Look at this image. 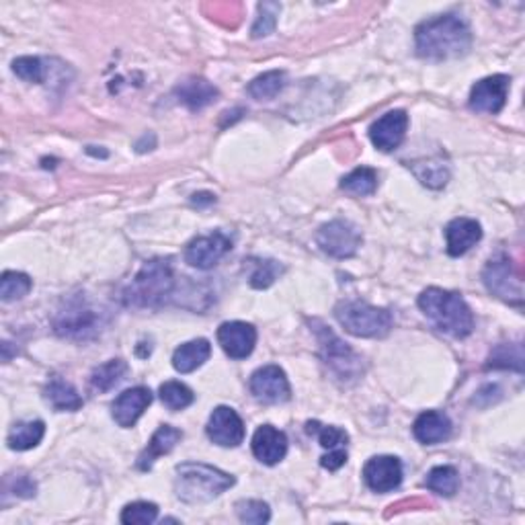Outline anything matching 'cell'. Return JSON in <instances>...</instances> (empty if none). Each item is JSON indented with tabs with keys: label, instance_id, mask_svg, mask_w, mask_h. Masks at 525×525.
Here are the masks:
<instances>
[{
	"label": "cell",
	"instance_id": "obj_1",
	"mask_svg": "<svg viewBox=\"0 0 525 525\" xmlns=\"http://www.w3.org/2000/svg\"><path fill=\"white\" fill-rule=\"evenodd\" d=\"M417 54L425 60H449L468 54L472 34L468 23L458 15H441L427 19L415 29Z\"/></svg>",
	"mask_w": 525,
	"mask_h": 525
},
{
	"label": "cell",
	"instance_id": "obj_2",
	"mask_svg": "<svg viewBox=\"0 0 525 525\" xmlns=\"http://www.w3.org/2000/svg\"><path fill=\"white\" fill-rule=\"evenodd\" d=\"M419 308L441 333L464 338L474 330V314L466 300L456 292L429 288L419 296Z\"/></svg>",
	"mask_w": 525,
	"mask_h": 525
},
{
	"label": "cell",
	"instance_id": "obj_3",
	"mask_svg": "<svg viewBox=\"0 0 525 525\" xmlns=\"http://www.w3.org/2000/svg\"><path fill=\"white\" fill-rule=\"evenodd\" d=\"M234 484V476L228 472L217 470L207 464H179L175 476V492L177 499L189 505L209 503L228 490Z\"/></svg>",
	"mask_w": 525,
	"mask_h": 525
},
{
	"label": "cell",
	"instance_id": "obj_4",
	"mask_svg": "<svg viewBox=\"0 0 525 525\" xmlns=\"http://www.w3.org/2000/svg\"><path fill=\"white\" fill-rule=\"evenodd\" d=\"M175 289V276L168 258H152L136 273L124 292V302L134 308H156Z\"/></svg>",
	"mask_w": 525,
	"mask_h": 525
},
{
	"label": "cell",
	"instance_id": "obj_5",
	"mask_svg": "<svg viewBox=\"0 0 525 525\" xmlns=\"http://www.w3.org/2000/svg\"><path fill=\"white\" fill-rule=\"evenodd\" d=\"M335 317L347 333L363 338L386 337L392 328V312L361 300H345L335 308Z\"/></svg>",
	"mask_w": 525,
	"mask_h": 525
},
{
	"label": "cell",
	"instance_id": "obj_6",
	"mask_svg": "<svg viewBox=\"0 0 525 525\" xmlns=\"http://www.w3.org/2000/svg\"><path fill=\"white\" fill-rule=\"evenodd\" d=\"M312 330L318 338L320 358L327 363L328 369L341 379V382H355L363 374V363L358 353L349 345L343 343L325 322L312 320Z\"/></svg>",
	"mask_w": 525,
	"mask_h": 525
},
{
	"label": "cell",
	"instance_id": "obj_7",
	"mask_svg": "<svg viewBox=\"0 0 525 525\" xmlns=\"http://www.w3.org/2000/svg\"><path fill=\"white\" fill-rule=\"evenodd\" d=\"M54 328L60 337L86 341V338H93L99 333V317L83 298H75L56 314Z\"/></svg>",
	"mask_w": 525,
	"mask_h": 525
},
{
	"label": "cell",
	"instance_id": "obj_8",
	"mask_svg": "<svg viewBox=\"0 0 525 525\" xmlns=\"http://www.w3.org/2000/svg\"><path fill=\"white\" fill-rule=\"evenodd\" d=\"M482 281L489 292L500 298L503 302L515 306L523 304V281L509 257L500 255L497 258H490L482 271Z\"/></svg>",
	"mask_w": 525,
	"mask_h": 525
},
{
	"label": "cell",
	"instance_id": "obj_9",
	"mask_svg": "<svg viewBox=\"0 0 525 525\" xmlns=\"http://www.w3.org/2000/svg\"><path fill=\"white\" fill-rule=\"evenodd\" d=\"M317 242L328 257L349 258L361 247V232L351 222L333 220L320 226V230L317 232Z\"/></svg>",
	"mask_w": 525,
	"mask_h": 525
},
{
	"label": "cell",
	"instance_id": "obj_10",
	"mask_svg": "<svg viewBox=\"0 0 525 525\" xmlns=\"http://www.w3.org/2000/svg\"><path fill=\"white\" fill-rule=\"evenodd\" d=\"M250 392L257 400L268 402V405H281L292 399V388H289L286 371L279 366L258 368L250 376Z\"/></svg>",
	"mask_w": 525,
	"mask_h": 525
},
{
	"label": "cell",
	"instance_id": "obj_11",
	"mask_svg": "<svg viewBox=\"0 0 525 525\" xmlns=\"http://www.w3.org/2000/svg\"><path fill=\"white\" fill-rule=\"evenodd\" d=\"M232 240L226 237L224 232H214L207 234V237H197L193 238L187 248H185V261H187L191 268L207 271L216 268L220 263V258L230 253Z\"/></svg>",
	"mask_w": 525,
	"mask_h": 525
},
{
	"label": "cell",
	"instance_id": "obj_12",
	"mask_svg": "<svg viewBox=\"0 0 525 525\" xmlns=\"http://www.w3.org/2000/svg\"><path fill=\"white\" fill-rule=\"evenodd\" d=\"M509 88H511V78L507 75H495L479 80L470 91V109L497 116L505 107Z\"/></svg>",
	"mask_w": 525,
	"mask_h": 525
},
{
	"label": "cell",
	"instance_id": "obj_13",
	"mask_svg": "<svg viewBox=\"0 0 525 525\" xmlns=\"http://www.w3.org/2000/svg\"><path fill=\"white\" fill-rule=\"evenodd\" d=\"M207 438L212 439L216 446L222 448H237L245 439V423H242L240 415L230 407H217L214 413L209 415L207 421Z\"/></svg>",
	"mask_w": 525,
	"mask_h": 525
},
{
	"label": "cell",
	"instance_id": "obj_14",
	"mask_svg": "<svg viewBox=\"0 0 525 525\" xmlns=\"http://www.w3.org/2000/svg\"><path fill=\"white\" fill-rule=\"evenodd\" d=\"M217 343L232 359H247L257 345V330L248 322L232 320L217 328Z\"/></svg>",
	"mask_w": 525,
	"mask_h": 525
},
{
	"label": "cell",
	"instance_id": "obj_15",
	"mask_svg": "<svg viewBox=\"0 0 525 525\" xmlns=\"http://www.w3.org/2000/svg\"><path fill=\"white\" fill-rule=\"evenodd\" d=\"M363 480L374 492H390L400 487L402 464L394 456H376L363 466Z\"/></svg>",
	"mask_w": 525,
	"mask_h": 525
},
{
	"label": "cell",
	"instance_id": "obj_16",
	"mask_svg": "<svg viewBox=\"0 0 525 525\" xmlns=\"http://www.w3.org/2000/svg\"><path fill=\"white\" fill-rule=\"evenodd\" d=\"M409 129V116L402 109L386 113L374 126L369 127V138L374 146L382 152L397 150L405 140Z\"/></svg>",
	"mask_w": 525,
	"mask_h": 525
},
{
	"label": "cell",
	"instance_id": "obj_17",
	"mask_svg": "<svg viewBox=\"0 0 525 525\" xmlns=\"http://www.w3.org/2000/svg\"><path fill=\"white\" fill-rule=\"evenodd\" d=\"M150 402H152V392L144 386L121 392L111 407L113 419H116V423L119 427L129 429V427H134L136 423H138V419L144 415V410L150 407Z\"/></svg>",
	"mask_w": 525,
	"mask_h": 525
},
{
	"label": "cell",
	"instance_id": "obj_18",
	"mask_svg": "<svg viewBox=\"0 0 525 525\" xmlns=\"http://www.w3.org/2000/svg\"><path fill=\"white\" fill-rule=\"evenodd\" d=\"M253 454L258 462L276 466L288 454V438L273 425H261L253 435Z\"/></svg>",
	"mask_w": 525,
	"mask_h": 525
},
{
	"label": "cell",
	"instance_id": "obj_19",
	"mask_svg": "<svg viewBox=\"0 0 525 525\" xmlns=\"http://www.w3.org/2000/svg\"><path fill=\"white\" fill-rule=\"evenodd\" d=\"M482 238V228L470 217H456L446 228V242L449 257H462Z\"/></svg>",
	"mask_w": 525,
	"mask_h": 525
},
{
	"label": "cell",
	"instance_id": "obj_20",
	"mask_svg": "<svg viewBox=\"0 0 525 525\" xmlns=\"http://www.w3.org/2000/svg\"><path fill=\"white\" fill-rule=\"evenodd\" d=\"M413 433L425 446H435V443H443L449 439L451 421L448 415L439 413V410H427V413L417 417Z\"/></svg>",
	"mask_w": 525,
	"mask_h": 525
},
{
	"label": "cell",
	"instance_id": "obj_21",
	"mask_svg": "<svg viewBox=\"0 0 525 525\" xmlns=\"http://www.w3.org/2000/svg\"><path fill=\"white\" fill-rule=\"evenodd\" d=\"M181 438H183V433L179 429H175V427L171 425L158 427L156 433L152 435V439L148 441L146 449H144L138 458L140 470L144 472L150 470L160 456H167L168 451H173V448L181 441Z\"/></svg>",
	"mask_w": 525,
	"mask_h": 525
},
{
	"label": "cell",
	"instance_id": "obj_22",
	"mask_svg": "<svg viewBox=\"0 0 525 525\" xmlns=\"http://www.w3.org/2000/svg\"><path fill=\"white\" fill-rule=\"evenodd\" d=\"M177 99L191 111H199L217 99V88L206 78H187L175 88Z\"/></svg>",
	"mask_w": 525,
	"mask_h": 525
},
{
	"label": "cell",
	"instance_id": "obj_23",
	"mask_svg": "<svg viewBox=\"0 0 525 525\" xmlns=\"http://www.w3.org/2000/svg\"><path fill=\"white\" fill-rule=\"evenodd\" d=\"M212 355V345L206 338H196V341L183 343L179 349L173 353V368L179 374H191L197 368L204 366Z\"/></svg>",
	"mask_w": 525,
	"mask_h": 525
},
{
	"label": "cell",
	"instance_id": "obj_24",
	"mask_svg": "<svg viewBox=\"0 0 525 525\" xmlns=\"http://www.w3.org/2000/svg\"><path fill=\"white\" fill-rule=\"evenodd\" d=\"M45 399L54 407V410H60V413H66V410L75 413V410L83 409V399H80L76 388L60 378H54L45 386Z\"/></svg>",
	"mask_w": 525,
	"mask_h": 525
},
{
	"label": "cell",
	"instance_id": "obj_25",
	"mask_svg": "<svg viewBox=\"0 0 525 525\" xmlns=\"http://www.w3.org/2000/svg\"><path fill=\"white\" fill-rule=\"evenodd\" d=\"M44 435H45V425L42 421H25V423H17L13 427L9 438H6V443H9L11 449L27 451L39 446V441L44 439Z\"/></svg>",
	"mask_w": 525,
	"mask_h": 525
},
{
	"label": "cell",
	"instance_id": "obj_26",
	"mask_svg": "<svg viewBox=\"0 0 525 525\" xmlns=\"http://www.w3.org/2000/svg\"><path fill=\"white\" fill-rule=\"evenodd\" d=\"M286 86V72L269 70L265 75L257 76L253 83L248 85V95L257 101H271L284 91Z\"/></svg>",
	"mask_w": 525,
	"mask_h": 525
},
{
	"label": "cell",
	"instance_id": "obj_27",
	"mask_svg": "<svg viewBox=\"0 0 525 525\" xmlns=\"http://www.w3.org/2000/svg\"><path fill=\"white\" fill-rule=\"evenodd\" d=\"M127 371V363L124 359H111L103 366L95 368L91 374V388L95 392H109L113 386H117L124 379Z\"/></svg>",
	"mask_w": 525,
	"mask_h": 525
},
{
	"label": "cell",
	"instance_id": "obj_28",
	"mask_svg": "<svg viewBox=\"0 0 525 525\" xmlns=\"http://www.w3.org/2000/svg\"><path fill=\"white\" fill-rule=\"evenodd\" d=\"M341 189L345 193H351V196L366 197L371 196L378 189V173L369 167H359L355 168L353 173H349L341 181Z\"/></svg>",
	"mask_w": 525,
	"mask_h": 525
},
{
	"label": "cell",
	"instance_id": "obj_29",
	"mask_svg": "<svg viewBox=\"0 0 525 525\" xmlns=\"http://www.w3.org/2000/svg\"><path fill=\"white\" fill-rule=\"evenodd\" d=\"M427 489L443 497H454L459 489V474L454 466H438L427 474Z\"/></svg>",
	"mask_w": 525,
	"mask_h": 525
},
{
	"label": "cell",
	"instance_id": "obj_30",
	"mask_svg": "<svg viewBox=\"0 0 525 525\" xmlns=\"http://www.w3.org/2000/svg\"><path fill=\"white\" fill-rule=\"evenodd\" d=\"M34 284H31L29 276L21 271H5L3 279H0V298L3 302H13V300H21L25 298Z\"/></svg>",
	"mask_w": 525,
	"mask_h": 525
},
{
	"label": "cell",
	"instance_id": "obj_31",
	"mask_svg": "<svg viewBox=\"0 0 525 525\" xmlns=\"http://www.w3.org/2000/svg\"><path fill=\"white\" fill-rule=\"evenodd\" d=\"M160 400H163L165 407H168L171 410H183L193 405L196 394H193L189 386L171 379V382H165L160 386Z\"/></svg>",
	"mask_w": 525,
	"mask_h": 525
},
{
	"label": "cell",
	"instance_id": "obj_32",
	"mask_svg": "<svg viewBox=\"0 0 525 525\" xmlns=\"http://www.w3.org/2000/svg\"><path fill=\"white\" fill-rule=\"evenodd\" d=\"M284 268L278 261H271V258H261V261L255 263V271L250 273V286L255 289H268L276 284L278 278L281 276Z\"/></svg>",
	"mask_w": 525,
	"mask_h": 525
},
{
	"label": "cell",
	"instance_id": "obj_33",
	"mask_svg": "<svg viewBox=\"0 0 525 525\" xmlns=\"http://www.w3.org/2000/svg\"><path fill=\"white\" fill-rule=\"evenodd\" d=\"M156 517L158 507L155 503H148V500H136V503L127 505L121 511V521L126 525H148L156 521Z\"/></svg>",
	"mask_w": 525,
	"mask_h": 525
},
{
	"label": "cell",
	"instance_id": "obj_34",
	"mask_svg": "<svg viewBox=\"0 0 525 525\" xmlns=\"http://www.w3.org/2000/svg\"><path fill=\"white\" fill-rule=\"evenodd\" d=\"M237 515L242 523H253V525H263L271 520V509L263 500H240L237 505Z\"/></svg>",
	"mask_w": 525,
	"mask_h": 525
},
{
	"label": "cell",
	"instance_id": "obj_35",
	"mask_svg": "<svg viewBox=\"0 0 525 525\" xmlns=\"http://www.w3.org/2000/svg\"><path fill=\"white\" fill-rule=\"evenodd\" d=\"M281 5L278 3H261L258 5V17L253 25V37H268L276 31Z\"/></svg>",
	"mask_w": 525,
	"mask_h": 525
},
{
	"label": "cell",
	"instance_id": "obj_36",
	"mask_svg": "<svg viewBox=\"0 0 525 525\" xmlns=\"http://www.w3.org/2000/svg\"><path fill=\"white\" fill-rule=\"evenodd\" d=\"M13 72L17 75L19 78L27 80V83H35V85H42L45 80V68H44V62L39 58H34V56H21L13 62Z\"/></svg>",
	"mask_w": 525,
	"mask_h": 525
},
{
	"label": "cell",
	"instance_id": "obj_37",
	"mask_svg": "<svg viewBox=\"0 0 525 525\" xmlns=\"http://www.w3.org/2000/svg\"><path fill=\"white\" fill-rule=\"evenodd\" d=\"M513 347L515 345H499L497 349L490 353L487 368H495V369L513 368L517 371H521V347L517 351H513Z\"/></svg>",
	"mask_w": 525,
	"mask_h": 525
},
{
	"label": "cell",
	"instance_id": "obj_38",
	"mask_svg": "<svg viewBox=\"0 0 525 525\" xmlns=\"http://www.w3.org/2000/svg\"><path fill=\"white\" fill-rule=\"evenodd\" d=\"M317 425L318 423H308V431H318V439L322 448L337 449V448L347 446V441H349V435H347L343 429H338V427H320V429H317Z\"/></svg>",
	"mask_w": 525,
	"mask_h": 525
},
{
	"label": "cell",
	"instance_id": "obj_39",
	"mask_svg": "<svg viewBox=\"0 0 525 525\" xmlns=\"http://www.w3.org/2000/svg\"><path fill=\"white\" fill-rule=\"evenodd\" d=\"M415 175L419 177V181L431 189L443 187V185L448 183V177H449L446 165H435V163L425 165V171H415Z\"/></svg>",
	"mask_w": 525,
	"mask_h": 525
},
{
	"label": "cell",
	"instance_id": "obj_40",
	"mask_svg": "<svg viewBox=\"0 0 525 525\" xmlns=\"http://www.w3.org/2000/svg\"><path fill=\"white\" fill-rule=\"evenodd\" d=\"M347 462V451L343 448H337V449H330L327 456L320 458V466L327 468V470L335 472L338 468L345 466Z\"/></svg>",
	"mask_w": 525,
	"mask_h": 525
},
{
	"label": "cell",
	"instance_id": "obj_41",
	"mask_svg": "<svg viewBox=\"0 0 525 525\" xmlns=\"http://www.w3.org/2000/svg\"><path fill=\"white\" fill-rule=\"evenodd\" d=\"M216 197L212 193H199V196H193V204L196 206H207V204H214Z\"/></svg>",
	"mask_w": 525,
	"mask_h": 525
}]
</instances>
